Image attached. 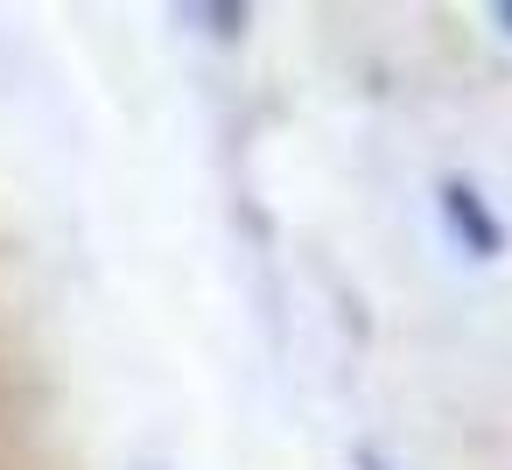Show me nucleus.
<instances>
[{"label": "nucleus", "instance_id": "2", "mask_svg": "<svg viewBox=\"0 0 512 470\" xmlns=\"http://www.w3.org/2000/svg\"><path fill=\"white\" fill-rule=\"evenodd\" d=\"M498 22H505V29H512V0H498Z\"/></svg>", "mask_w": 512, "mask_h": 470}, {"label": "nucleus", "instance_id": "3", "mask_svg": "<svg viewBox=\"0 0 512 470\" xmlns=\"http://www.w3.org/2000/svg\"><path fill=\"white\" fill-rule=\"evenodd\" d=\"M372 470H379V463H372Z\"/></svg>", "mask_w": 512, "mask_h": 470}, {"label": "nucleus", "instance_id": "1", "mask_svg": "<svg viewBox=\"0 0 512 470\" xmlns=\"http://www.w3.org/2000/svg\"><path fill=\"white\" fill-rule=\"evenodd\" d=\"M442 211H449V225H456V239H470V253H484V260H491V253L505 246V232H498V218L484 211V197H477L470 183H449V190H442Z\"/></svg>", "mask_w": 512, "mask_h": 470}]
</instances>
